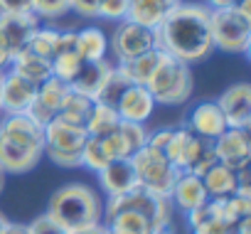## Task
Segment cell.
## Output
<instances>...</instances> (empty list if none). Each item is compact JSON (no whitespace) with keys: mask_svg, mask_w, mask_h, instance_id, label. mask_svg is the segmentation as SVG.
I'll return each mask as SVG.
<instances>
[{"mask_svg":"<svg viewBox=\"0 0 251 234\" xmlns=\"http://www.w3.org/2000/svg\"><path fill=\"white\" fill-rule=\"evenodd\" d=\"M45 214L50 219H54L62 229L76 232V229L99 224L103 217V207H101L99 195L91 187H86L81 182H72V185L59 187L52 195Z\"/></svg>","mask_w":251,"mask_h":234,"instance_id":"cell-2","label":"cell"},{"mask_svg":"<svg viewBox=\"0 0 251 234\" xmlns=\"http://www.w3.org/2000/svg\"><path fill=\"white\" fill-rule=\"evenodd\" d=\"M118 212H138V214H143L153 224L155 232L158 229H168V224H170V205H168V200H163V197H158V195H153V192H148L143 187H136L131 192L108 197L106 209H103L106 219L118 214Z\"/></svg>","mask_w":251,"mask_h":234,"instance_id":"cell-7","label":"cell"},{"mask_svg":"<svg viewBox=\"0 0 251 234\" xmlns=\"http://www.w3.org/2000/svg\"><path fill=\"white\" fill-rule=\"evenodd\" d=\"M69 8L81 18H96L99 0H69Z\"/></svg>","mask_w":251,"mask_h":234,"instance_id":"cell-43","label":"cell"},{"mask_svg":"<svg viewBox=\"0 0 251 234\" xmlns=\"http://www.w3.org/2000/svg\"><path fill=\"white\" fill-rule=\"evenodd\" d=\"M10 64H13V72L15 74H20L23 79L32 81L35 86H40L42 81H47L52 77V62L45 59V57L32 54L30 50H23L18 57L10 59Z\"/></svg>","mask_w":251,"mask_h":234,"instance_id":"cell-23","label":"cell"},{"mask_svg":"<svg viewBox=\"0 0 251 234\" xmlns=\"http://www.w3.org/2000/svg\"><path fill=\"white\" fill-rule=\"evenodd\" d=\"M158 47L185 62L197 64L214 52L212 42V25H209V8L197 3H180L155 30Z\"/></svg>","mask_w":251,"mask_h":234,"instance_id":"cell-1","label":"cell"},{"mask_svg":"<svg viewBox=\"0 0 251 234\" xmlns=\"http://www.w3.org/2000/svg\"><path fill=\"white\" fill-rule=\"evenodd\" d=\"M69 94V84H64V81H59V79H54V77H50L47 81H42L40 86H37V94H35V101L30 104V108L25 111L30 119L35 121V124H40V126H47L54 116L59 113V108H62V101H64V96Z\"/></svg>","mask_w":251,"mask_h":234,"instance_id":"cell-13","label":"cell"},{"mask_svg":"<svg viewBox=\"0 0 251 234\" xmlns=\"http://www.w3.org/2000/svg\"><path fill=\"white\" fill-rule=\"evenodd\" d=\"M212 165H217V156H214V143L209 138H200V136H192V143H190V151H187V158H185V165H182V173L187 175H197L202 178Z\"/></svg>","mask_w":251,"mask_h":234,"instance_id":"cell-24","label":"cell"},{"mask_svg":"<svg viewBox=\"0 0 251 234\" xmlns=\"http://www.w3.org/2000/svg\"><path fill=\"white\" fill-rule=\"evenodd\" d=\"M69 10H72L69 8V0H32V13L37 18H45V20L62 18Z\"/></svg>","mask_w":251,"mask_h":234,"instance_id":"cell-37","label":"cell"},{"mask_svg":"<svg viewBox=\"0 0 251 234\" xmlns=\"http://www.w3.org/2000/svg\"><path fill=\"white\" fill-rule=\"evenodd\" d=\"M5 13H32V0H0V15Z\"/></svg>","mask_w":251,"mask_h":234,"instance_id":"cell-44","label":"cell"},{"mask_svg":"<svg viewBox=\"0 0 251 234\" xmlns=\"http://www.w3.org/2000/svg\"><path fill=\"white\" fill-rule=\"evenodd\" d=\"M76 52L84 62H101L108 52V37L101 27H84L76 32Z\"/></svg>","mask_w":251,"mask_h":234,"instance_id":"cell-25","label":"cell"},{"mask_svg":"<svg viewBox=\"0 0 251 234\" xmlns=\"http://www.w3.org/2000/svg\"><path fill=\"white\" fill-rule=\"evenodd\" d=\"M69 234H108L106 232V224H91V227H84V229H76V232H69Z\"/></svg>","mask_w":251,"mask_h":234,"instance_id":"cell-45","label":"cell"},{"mask_svg":"<svg viewBox=\"0 0 251 234\" xmlns=\"http://www.w3.org/2000/svg\"><path fill=\"white\" fill-rule=\"evenodd\" d=\"M212 219H217V217H214V207H212L209 200H207L202 207L187 212V222H190L192 229H197V227H202V224H207V222H212Z\"/></svg>","mask_w":251,"mask_h":234,"instance_id":"cell-41","label":"cell"},{"mask_svg":"<svg viewBox=\"0 0 251 234\" xmlns=\"http://www.w3.org/2000/svg\"><path fill=\"white\" fill-rule=\"evenodd\" d=\"M146 89L151 91L155 104H165V106L185 104L192 96V89H195L192 69H190V64L165 54L160 59V64L155 67L153 77L148 79Z\"/></svg>","mask_w":251,"mask_h":234,"instance_id":"cell-4","label":"cell"},{"mask_svg":"<svg viewBox=\"0 0 251 234\" xmlns=\"http://www.w3.org/2000/svg\"><path fill=\"white\" fill-rule=\"evenodd\" d=\"M81 57L79 52H57L52 57V77L64 81V84H72V79L76 77L79 67H81Z\"/></svg>","mask_w":251,"mask_h":234,"instance_id":"cell-32","label":"cell"},{"mask_svg":"<svg viewBox=\"0 0 251 234\" xmlns=\"http://www.w3.org/2000/svg\"><path fill=\"white\" fill-rule=\"evenodd\" d=\"M94 104H96V101H91L89 96H84V94H79V91L69 89V94L64 96L62 108H59V113L54 116V119H59V121H64V124H72V126H81V129H84V124H86V119H89V113H91Z\"/></svg>","mask_w":251,"mask_h":234,"instance_id":"cell-27","label":"cell"},{"mask_svg":"<svg viewBox=\"0 0 251 234\" xmlns=\"http://www.w3.org/2000/svg\"><path fill=\"white\" fill-rule=\"evenodd\" d=\"M200 180H202L209 200L226 197V195H234L236 192V170H231V168H226L222 163L212 165Z\"/></svg>","mask_w":251,"mask_h":234,"instance_id":"cell-26","label":"cell"},{"mask_svg":"<svg viewBox=\"0 0 251 234\" xmlns=\"http://www.w3.org/2000/svg\"><path fill=\"white\" fill-rule=\"evenodd\" d=\"M3 185H5V173L0 170V190H3Z\"/></svg>","mask_w":251,"mask_h":234,"instance_id":"cell-51","label":"cell"},{"mask_svg":"<svg viewBox=\"0 0 251 234\" xmlns=\"http://www.w3.org/2000/svg\"><path fill=\"white\" fill-rule=\"evenodd\" d=\"M96 175H99L101 190H103L108 197H116V195H123V192H131V190L141 187L131 158L111 160V163H108L103 170H99Z\"/></svg>","mask_w":251,"mask_h":234,"instance_id":"cell-16","label":"cell"},{"mask_svg":"<svg viewBox=\"0 0 251 234\" xmlns=\"http://www.w3.org/2000/svg\"><path fill=\"white\" fill-rule=\"evenodd\" d=\"M153 234H173V232H170V227H168V229H158V232H153Z\"/></svg>","mask_w":251,"mask_h":234,"instance_id":"cell-52","label":"cell"},{"mask_svg":"<svg viewBox=\"0 0 251 234\" xmlns=\"http://www.w3.org/2000/svg\"><path fill=\"white\" fill-rule=\"evenodd\" d=\"M118 124H121V119H118L116 108L96 101L94 108H91V113H89V119H86V124H84V131H86V136L101 138V136L111 133Z\"/></svg>","mask_w":251,"mask_h":234,"instance_id":"cell-29","label":"cell"},{"mask_svg":"<svg viewBox=\"0 0 251 234\" xmlns=\"http://www.w3.org/2000/svg\"><path fill=\"white\" fill-rule=\"evenodd\" d=\"M40 30V18L35 13H5L0 15V37H3L10 59L27 50L30 40Z\"/></svg>","mask_w":251,"mask_h":234,"instance_id":"cell-10","label":"cell"},{"mask_svg":"<svg viewBox=\"0 0 251 234\" xmlns=\"http://www.w3.org/2000/svg\"><path fill=\"white\" fill-rule=\"evenodd\" d=\"M118 131H121V136L126 138V143H128L131 156H133L136 151H141V148L148 143V131H146V126H143V124H128V121H121V124H118Z\"/></svg>","mask_w":251,"mask_h":234,"instance_id":"cell-36","label":"cell"},{"mask_svg":"<svg viewBox=\"0 0 251 234\" xmlns=\"http://www.w3.org/2000/svg\"><path fill=\"white\" fill-rule=\"evenodd\" d=\"M108 163H111V158H108V153H106L101 138L89 136L86 143H84V148H81V165L89 168V170H94V173H99V170H103Z\"/></svg>","mask_w":251,"mask_h":234,"instance_id":"cell-33","label":"cell"},{"mask_svg":"<svg viewBox=\"0 0 251 234\" xmlns=\"http://www.w3.org/2000/svg\"><path fill=\"white\" fill-rule=\"evenodd\" d=\"M108 234H153V224L138 212H118L106 222Z\"/></svg>","mask_w":251,"mask_h":234,"instance_id":"cell-30","label":"cell"},{"mask_svg":"<svg viewBox=\"0 0 251 234\" xmlns=\"http://www.w3.org/2000/svg\"><path fill=\"white\" fill-rule=\"evenodd\" d=\"M3 72H5V69H3ZM3 72H0V79H3Z\"/></svg>","mask_w":251,"mask_h":234,"instance_id":"cell-53","label":"cell"},{"mask_svg":"<svg viewBox=\"0 0 251 234\" xmlns=\"http://www.w3.org/2000/svg\"><path fill=\"white\" fill-rule=\"evenodd\" d=\"M108 47L113 50V57L118 62H126V59H133V57H141V54L155 50L158 35H155V30L138 25L133 20H121L108 40Z\"/></svg>","mask_w":251,"mask_h":234,"instance_id":"cell-8","label":"cell"},{"mask_svg":"<svg viewBox=\"0 0 251 234\" xmlns=\"http://www.w3.org/2000/svg\"><path fill=\"white\" fill-rule=\"evenodd\" d=\"M111 72H113V64H108L106 59H101V62H81V67H79L76 77L72 79L69 89H74V91L89 96L91 101H96Z\"/></svg>","mask_w":251,"mask_h":234,"instance_id":"cell-19","label":"cell"},{"mask_svg":"<svg viewBox=\"0 0 251 234\" xmlns=\"http://www.w3.org/2000/svg\"><path fill=\"white\" fill-rule=\"evenodd\" d=\"M214 156L217 163L231 168V170H244L251 163V141H249V131L241 129H226L222 136H217L214 141Z\"/></svg>","mask_w":251,"mask_h":234,"instance_id":"cell-12","label":"cell"},{"mask_svg":"<svg viewBox=\"0 0 251 234\" xmlns=\"http://www.w3.org/2000/svg\"><path fill=\"white\" fill-rule=\"evenodd\" d=\"M165 57V52L160 47L141 54V57H133V59H126V62H118L116 64V72L128 81V84H138V86H146L148 79L153 77L155 67L160 64V59Z\"/></svg>","mask_w":251,"mask_h":234,"instance_id":"cell-20","label":"cell"},{"mask_svg":"<svg viewBox=\"0 0 251 234\" xmlns=\"http://www.w3.org/2000/svg\"><path fill=\"white\" fill-rule=\"evenodd\" d=\"M212 207H214V217L236 227L244 217L251 214V200L249 197H241V195H226V197H217V200H209Z\"/></svg>","mask_w":251,"mask_h":234,"instance_id":"cell-28","label":"cell"},{"mask_svg":"<svg viewBox=\"0 0 251 234\" xmlns=\"http://www.w3.org/2000/svg\"><path fill=\"white\" fill-rule=\"evenodd\" d=\"M101 143H103V148H106V153H108V158H111V160H121V158H131L128 143H126V138L121 136L118 126H116V129H113L111 133L101 136Z\"/></svg>","mask_w":251,"mask_h":234,"instance_id":"cell-39","label":"cell"},{"mask_svg":"<svg viewBox=\"0 0 251 234\" xmlns=\"http://www.w3.org/2000/svg\"><path fill=\"white\" fill-rule=\"evenodd\" d=\"M86 131L81 126L64 124L52 119L45 126V151L50 160L59 168H79L81 165V148L86 143Z\"/></svg>","mask_w":251,"mask_h":234,"instance_id":"cell-6","label":"cell"},{"mask_svg":"<svg viewBox=\"0 0 251 234\" xmlns=\"http://www.w3.org/2000/svg\"><path fill=\"white\" fill-rule=\"evenodd\" d=\"M187 131H192L195 136L200 138H209L214 141L217 136H222L226 131V121L217 106V101H204V104H197L190 113V124L185 126Z\"/></svg>","mask_w":251,"mask_h":234,"instance_id":"cell-17","label":"cell"},{"mask_svg":"<svg viewBox=\"0 0 251 234\" xmlns=\"http://www.w3.org/2000/svg\"><path fill=\"white\" fill-rule=\"evenodd\" d=\"M234 234H251V214L244 217V219L234 227Z\"/></svg>","mask_w":251,"mask_h":234,"instance_id":"cell-46","label":"cell"},{"mask_svg":"<svg viewBox=\"0 0 251 234\" xmlns=\"http://www.w3.org/2000/svg\"><path fill=\"white\" fill-rule=\"evenodd\" d=\"M25 229H27V234H69L67 229H62L54 219H50L47 214H40V217H35L30 224H25Z\"/></svg>","mask_w":251,"mask_h":234,"instance_id":"cell-40","label":"cell"},{"mask_svg":"<svg viewBox=\"0 0 251 234\" xmlns=\"http://www.w3.org/2000/svg\"><path fill=\"white\" fill-rule=\"evenodd\" d=\"M131 163H133V170L138 175V185L163 200H170V192L175 187V180L182 170H177L163 151L153 148V146H143L141 151H136L131 156Z\"/></svg>","mask_w":251,"mask_h":234,"instance_id":"cell-5","label":"cell"},{"mask_svg":"<svg viewBox=\"0 0 251 234\" xmlns=\"http://www.w3.org/2000/svg\"><path fill=\"white\" fill-rule=\"evenodd\" d=\"M131 84L126 81L118 72H116V67H113V72L108 74V79H106V84H103V89H101V94H99V104H106V106H113L116 108V104H118V99H121V94L128 89Z\"/></svg>","mask_w":251,"mask_h":234,"instance_id":"cell-35","label":"cell"},{"mask_svg":"<svg viewBox=\"0 0 251 234\" xmlns=\"http://www.w3.org/2000/svg\"><path fill=\"white\" fill-rule=\"evenodd\" d=\"M0 138L10 141L25 151H45V126L35 124L27 113H5L0 119Z\"/></svg>","mask_w":251,"mask_h":234,"instance_id":"cell-9","label":"cell"},{"mask_svg":"<svg viewBox=\"0 0 251 234\" xmlns=\"http://www.w3.org/2000/svg\"><path fill=\"white\" fill-rule=\"evenodd\" d=\"M170 197L175 200V205H177L182 212H192V209L202 207V205L209 200V197H207V190H204V185H202V180H200L197 175H187V173H180V175H177Z\"/></svg>","mask_w":251,"mask_h":234,"instance_id":"cell-21","label":"cell"},{"mask_svg":"<svg viewBox=\"0 0 251 234\" xmlns=\"http://www.w3.org/2000/svg\"><path fill=\"white\" fill-rule=\"evenodd\" d=\"M192 234H234V227L226 224V222H222V219H212V222L192 229Z\"/></svg>","mask_w":251,"mask_h":234,"instance_id":"cell-42","label":"cell"},{"mask_svg":"<svg viewBox=\"0 0 251 234\" xmlns=\"http://www.w3.org/2000/svg\"><path fill=\"white\" fill-rule=\"evenodd\" d=\"M45 153H35V151H25L20 146H13L10 141L0 138V170L3 173H13V175H23L37 168L40 158Z\"/></svg>","mask_w":251,"mask_h":234,"instance_id":"cell-22","label":"cell"},{"mask_svg":"<svg viewBox=\"0 0 251 234\" xmlns=\"http://www.w3.org/2000/svg\"><path fill=\"white\" fill-rule=\"evenodd\" d=\"M37 86L27 79H23L20 74L3 72L0 79V113H25L30 108V104L35 101Z\"/></svg>","mask_w":251,"mask_h":234,"instance_id":"cell-14","label":"cell"},{"mask_svg":"<svg viewBox=\"0 0 251 234\" xmlns=\"http://www.w3.org/2000/svg\"><path fill=\"white\" fill-rule=\"evenodd\" d=\"M155 101L151 96V91L146 86L131 84L126 89L116 104V113L121 121H128V124H146L151 116H153Z\"/></svg>","mask_w":251,"mask_h":234,"instance_id":"cell-15","label":"cell"},{"mask_svg":"<svg viewBox=\"0 0 251 234\" xmlns=\"http://www.w3.org/2000/svg\"><path fill=\"white\" fill-rule=\"evenodd\" d=\"M217 106L226 121V129L249 131V126H251V86L246 81H239V84H231L229 89H224Z\"/></svg>","mask_w":251,"mask_h":234,"instance_id":"cell-11","label":"cell"},{"mask_svg":"<svg viewBox=\"0 0 251 234\" xmlns=\"http://www.w3.org/2000/svg\"><path fill=\"white\" fill-rule=\"evenodd\" d=\"M3 234H27V229H25V224H13V222H8L5 229H3Z\"/></svg>","mask_w":251,"mask_h":234,"instance_id":"cell-49","label":"cell"},{"mask_svg":"<svg viewBox=\"0 0 251 234\" xmlns=\"http://www.w3.org/2000/svg\"><path fill=\"white\" fill-rule=\"evenodd\" d=\"M8 64H10V54H8V47H5L3 37H0V72H3Z\"/></svg>","mask_w":251,"mask_h":234,"instance_id":"cell-47","label":"cell"},{"mask_svg":"<svg viewBox=\"0 0 251 234\" xmlns=\"http://www.w3.org/2000/svg\"><path fill=\"white\" fill-rule=\"evenodd\" d=\"M96 18L111 20V23L126 20V18H128V0H99Z\"/></svg>","mask_w":251,"mask_h":234,"instance_id":"cell-38","label":"cell"},{"mask_svg":"<svg viewBox=\"0 0 251 234\" xmlns=\"http://www.w3.org/2000/svg\"><path fill=\"white\" fill-rule=\"evenodd\" d=\"M214 50L229 54H246L251 47V0H239L236 5L209 10Z\"/></svg>","mask_w":251,"mask_h":234,"instance_id":"cell-3","label":"cell"},{"mask_svg":"<svg viewBox=\"0 0 251 234\" xmlns=\"http://www.w3.org/2000/svg\"><path fill=\"white\" fill-rule=\"evenodd\" d=\"M57 40H59V30H52V27H40L35 32V37L30 40L27 50L37 57H45L52 62L54 57V50H57Z\"/></svg>","mask_w":251,"mask_h":234,"instance_id":"cell-34","label":"cell"},{"mask_svg":"<svg viewBox=\"0 0 251 234\" xmlns=\"http://www.w3.org/2000/svg\"><path fill=\"white\" fill-rule=\"evenodd\" d=\"M207 8L209 10H219V8H229V5H236L239 3V0H207Z\"/></svg>","mask_w":251,"mask_h":234,"instance_id":"cell-48","label":"cell"},{"mask_svg":"<svg viewBox=\"0 0 251 234\" xmlns=\"http://www.w3.org/2000/svg\"><path fill=\"white\" fill-rule=\"evenodd\" d=\"M5 224H8V219H5V214H3V212H0V234H3Z\"/></svg>","mask_w":251,"mask_h":234,"instance_id":"cell-50","label":"cell"},{"mask_svg":"<svg viewBox=\"0 0 251 234\" xmlns=\"http://www.w3.org/2000/svg\"><path fill=\"white\" fill-rule=\"evenodd\" d=\"M192 136H195V133L187 131V129H175V131H170V138H168V143H165V148H163L165 158H168L177 170H182V165H185V158H187Z\"/></svg>","mask_w":251,"mask_h":234,"instance_id":"cell-31","label":"cell"},{"mask_svg":"<svg viewBox=\"0 0 251 234\" xmlns=\"http://www.w3.org/2000/svg\"><path fill=\"white\" fill-rule=\"evenodd\" d=\"M182 3V0H128V18L138 25L158 30L163 20Z\"/></svg>","mask_w":251,"mask_h":234,"instance_id":"cell-18","label":"cell"}]
</instances>
